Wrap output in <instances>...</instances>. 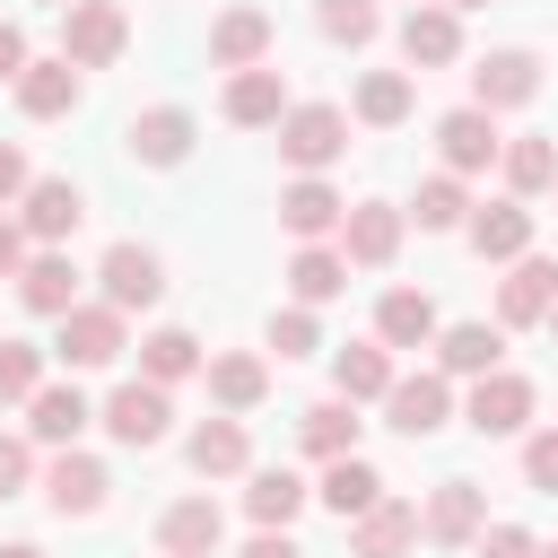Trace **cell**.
<instances>
[{
  "instance_id": "1",
  "label": "cell",
  "mask_w": 558,
  "mask_h": 558,
  "mask_svg": "<svg viewBox=\"0 0 558 558\" xmlns=\"http://www.w3.org/2000/svg\"><path fill=\"white\" fill-rule=\"evenodd\" d=\"M122 44H131V26H122L113 0H78V9H61V61H70V70H105Z\"/></svg>"
},
{
  "instance_id": "2",
  "label": "cell",
  "mask_w": 558,
  "mask_h": 558,
  "mask_svg": "<svg viewBox=\"0 0 558 558\" xmlns=\"http://www.w3.org/2000/svg\"><path fill=\"white\" fill-rule=\"evenodd\" d=\"M340 148H349V113H340V105H288V122H279V157H288V166L323 174Z\"/></svg>"
},
{
  "instance_id": "3",
  "label": "cell",
  "mask_w": 558,
  "mask_h": 558,
  "mask_svg": "<svg viewBox=\"0 0 558 558\" xmlns=\"http://www.w3.org/2000/svg\"><path fill=\"white\" fill-rule=\"evenodd\" d=\"M392 253H401V209H392V201H357V209L340 218V262L384 270Z\"/></svg>"
},
{
  "instance_id": "4",
  "label": "cell",
  "mask_w": 558,
  "mask_h": 558,
  "mask_svg": "<svg viewBox=\"0 0 558 558\" xmlns=\"http://www.w3.org/2000/svg\"><path fill=\"white\" fill-rule=\"evenodd\" d=\"M96 279H105V305H113V314H140V305H157V296H166V270H157V253H148V244H113Z\"/></svg>"
},
{
  "instance_id": "5",
  "label": "cell",
  "mask_w": 558,
  "mask_h": 558,
  "mask_svg": "<svg viewBox=\"0 0 558 558\" xmlns=\"http://www.w3.org/2000/svg\"><path fill=\"white\" fill-rule=\"evenodd\" d=\"M436 148H445V166H453V174H480V166H497V157H506L497 113H480V105L445 113V122H436Z\"/></svg>"
},
{
  "instance_id": "6",
  "label": "cell",
  "mask_w": 558,
  "mask_h": 558,
  "mask_svg": "<svg viewBox=\"0 0 558 558\" xmlns=\"http://www.w3.org/2000/svg\"><path fill=\"white\" fill-rule=\"evenodd\" d=\"M52 349H61L70 366H113V357H122V314H113V305H70Z\"/></svg>"
},
{
  "instance_id": "7",
  "label": "cell",
  "mask_w": 558,
  "mask_h": 558,
  "mask_svg": "<svg viewBox=\"0 0 558 558\" xmlns=\"http://www.w3.org/2000/svg\"><path fill=\"white\" fill-rule=\"evenodd\" d=\"M384 418H392L401 436H436V427L453 418V392H445V375H392V392H384Z\"/></svg>"
},
{
  "instance_id": "8",
  "label": "cell",
  "mask_w": 558,
  "mask_h": 558,
  "mask_svg": "<svg viewBox=\"0 0 558 558\" xmlns=\"http://www.w3.org/2000/svg\"><path fill=\"white\" fill-rule=\"evenodd\" d=\"M166 384H113V401H105V436L113 445H157L166 436Z\"/></svg>"
},
{
  "instance_id": "9",
  "label": "cell",
  "mask_w": 558,
  "mask_h": 558,
  "mask_svg": "<svg viewBox=\"0 0 558 558\" xmlns=\"http://www.w3.org/2000/svg\"><path fill=\"white\" fill-rule=\"evenodd\" d=\"M401 52H410V70H445V61L462 52V17H453V0H445V9L418 0V9L401 17Z\"/></svg>"
},
{
  "instance_id": "10",
  "label": "cell",
  "mask_w": 558,
  "mask_h": 558,
  "mask_svg": "<svg viewBox=\"0 0 558 558\" xmlns=\"http://www.w3.org/2000/svg\"><path fill=\"white\" fill-rule=\"evenodd\" d=\"M17 209H26V235H35V244H70V227L87 218V201H78V183H70V174L26 183V201H17Z\"/></svg>"
},
{
  "instance_id": "11",
  "label": "cell",
  "mask_w": 558,
  "mask_h": 558,
  "mask_svg": "<svg viewBox=\"0 0 558 558\" xmlns=\"http://www.w3.org/2000/svg\"><path fill=\"white\" fill-rule=\"evenodd\" d=\"M523 418H532V384H523V375L497 366V375L471 384V427H480V436H523Z\"/></svg>"
},
{
  "instance_id": "12",
  "label": "cell",
  "mask_w": 558,
  "mask_h": 558,
  "mask_svg": "<svg viewBox=\"0 0 558 558\" xmlns=\"http://www.w3.org/2000/svg\"><path fill=\"white\" fill-rule=\"evenodd\" d=\"M471 96H480V113L532 105V96H541V61H532V52H488V61L471 70Z\"/></svg>"
},
{
  "instance_id": "13",
  "label": "cell",
  "mask_w": 558,
  "mask_h": 558,
  "mask_svg": "<svg viewBox=\"0 0 558 558\" xmlns=\"http://www.w3.org/2000/svg\"><path fill=\"white\" fill-rule=\"evenodd\" d=\"M17 296H26L35 314H52V323H61V314L78 305V270H70V253H61V244L26 253V270H17Z\"/></svg>"
},
{
  "instance_id": "14",
  "label": "cell",
  "mask_w": 558,
  "mask_h": 558,
  "mask_svg": "<svg viewBox=\"0 0 558 558\" xmlns=\"http://www.w3.org/2000/svg\"><path fill=\"white\" fill-rule=\"evenodd\" d=\"M44 497H52V514H96V506H105V462L61 445L52 471H44Z\"/></svg>"
},
{
  "instance_id": "15",
  "label": "cell",
  "mask_w": 558,
  "mask_h": 558,
  "mask_svg": "<svg viewBox=\"0 0 558 558\" xmlns=\"http://www.w3.org/2000/svg\"><path fill=\"white\" fill-rule=\"evenodd\" d=\"M480 514H488V497H480L471 480H445V488L427 497L418 532H427V541H445V549H462V541H480Z\"/></svg>"
},
{
  "instance_id": "16",
  "label": "cell",
  "mask_w": 558,
  "mask_h": 558,
  "mask_svg": "<svg viewBox=\"0 0 558 558\" xmlns=\"http://www.w3.org/2000/svg\"><path fill=\"white\" fill-rule=\"evenodd\" d=\"M471 253H480V262H523V253H532V209H523V201H488V209L471 218Z\"/></svg>"
},
{
  "instance_id": "17",
  "label": "cell",
  "mask_w": 558,
  "mask_h": 558,
  "mask_svg": "<svg viewBox=\"0 0 558 558\" xmlns=\"http://www.w3.org/2000/svg\"><path fill=\"white\" fill-rule=\"evenodd\" d=\"M549 305H558V262L523 253V262H514V279L497 288V314H506V323H549Z\"/></svg>"
},
{
  "instance_id": "18",
  "label": "cell",
  "mask_w": 558,
  "mask_h": 558,
  "mask_svg": "<svg viewBox=\"0 0 558 558\" xmlns=\"http://www.w3.org/2000/svg\"><path fill=\"white\" fill-rule=\"evenodd\" d=\"M157 541H166V558H209V549L227 541V514H218L209 497H183V506H166Z\"/></svg>"
},
{
  "instance_id": "19",
  "label": "cell",
  "mask_w": 558,
  "mask_h": 558,
  "mask_svg": "<svg viewBox=\"0 0 558 558\" xmlns=\"http://www.w3.org/2000/svg\"><path fill=\"white\" fill-rule=\"evenodd\" d=\"M262 52H270V17L262 9H227L209 26V61L218 70H262Z\"/></svg>"
},
{
  "instance_id": "20",
  "label": "cell",
  "mask_w": 558,
  "mask_h": 558,
  "mask_svg": "<svg viewBox=\"0 0 558 558\" xmlns=\"http://www.w3.org/2000/svg\"><path fill=\"white\" fill-rule=\"evenodd\" d=\"M227 122H244V131L288 122V78H279V70H235V78H227Z\"/></svg>"
},
{
  "instance_id": "21",
  "label": "cell",
  "mask_w": 558,
  "mask_h": 558,
  "mask_svg": "<svg viewBox=\"0 0 558 558\" xmlns=\"http://www.w3.org/2000/svg\"><path fill=\"white\" fill-rule=\"evenodd\" d=\"M131 157H140V166H183V157H192V113H183V105L140 113V122H131Z\"/></svg>"
},
{
  "instance_id": "22",
  "label": "cell",
  "mask_w": 558,
  "mask_h": 558,
  "mask_svg": "<svg viewBox=\"0 0 558 558\" xmlns=\"http://www.w3.org/2000/svg\"><path fill=\"white\" fill-rule=\"evenodd\" d=\"M26 410H35V418H26V436H35V445H78V427L96 418L78 384H44V392H35Z\"/></svg>"
},
{
  "instance_id": "23",
  "label": "cell",
  "mask_w": 558,
  "mask_h": 558,
  "mask_svg": "<svg viewBox=\"0 0 558 558\" xmlns=\"http://www.w3.org/2000/svg\"><path fill=\"white\" fill-rule=\"evenodd\" d=\"M340 523H357L366 506H384V480H375V462H357V453H340V462H323V488H314Z\"/></svg>"
},
{
  "instance_id": "24",
  "label": "cell",
  "mask_w": 558,
  "mask_h": 558,
  "mask_svg": "<svg viewBox=\"0 0 558 558\" xmlns=\"http://www.w3.org/2000/svg\"><path fill=\"white\" fill-rule=\"evenodd\" d=\"M410 541H418V506H401V497L366 506V514H357V532H349V549H357V558H401Z\"/></svg>"
},
{
  "instance_id": "25",
  "label": "cell",
  "mask_w": 558,
  "mask_h": 558,
  "mask_svg": "<svg viewBox=\"0 0 558 558\" xmlns=\"http://www.w3.org/2000/svg\"><path fill=\"white\" fill-rule=\"evenodd\" d=\"M279 218H288V235H305V244H314V235H331V227L349 218V201H340L331 183H314V174H305V183H288V192H279Z\"/></svg>"
},
{
  "instance_id": "26",
  "label": "cell",
  "mask_w": 558,
  "mask_h": 558,
  "mask_svg": "<svg viewBox=\"0 0 558 558\" xmlns=\"http://www.w3.org/2000/svg\"><path fill=\"white\" fill-rule=\"evenodd\" d=\"M375 331H384V349H427V340H436V305H427L418 288H384Z\"/></svg>"
},
{
  "instance_id": "27",
  "label": "cell",
  "mask_w": 558,
  "mask_h": 558,
  "mask_svg": "<svg viewBox=\"0 0 558 558\" xmlns=\"http://www.w3.org/2000/svg\"><path fill=\"white\" fill-rule=\"evenodd\" d=\"M331 384H340V401H384V392H392V357H384V340H349V349L331 357Z\"/></svg>"
},
{
  "instance_id": "28",
  "label": "cell",
  "mask_w": 558,
  "mask_h": 558,
  "mask_svg": "<svg viewBox=\"0 0 558 558\" xmlns=\"http://www.w3.org/2000/svg\"><path fill=\"white\" fill-rule=\"evenodd\" d=\"M17 105H26L35 122L70 113V105H78V70H70V61H26V78H17Z\"/></svg>"
},
{
  "instance_id": "29",
  "label": "cell",
  "mask_w": 558,
  "mask_h": 558,
  "mask_svg": "<svg viewBox=\"0 0 558 558\" xmlns=\"http://www.w3.org/2000/svg\"><path fill=\"white\" fill-rule=\"evenodd\" d=\"M497 349H506V340H497L488 323H453V331H436L445 375H471V384H480V375H497Z\"/></svg>"
},
{
  "instance_id": "30",
  "label": "cell",
  "mask_w": 558,
  "mask_h": 558,
  "mask_svg": "<svg viewBox=\"0 0 558 558\" xmlns=\"http://www.w3.org/2000/svg\"><path fill=\"white\" fill-rule=\"evenodd\" d=\"M244 453H253V445H244V418H201V427H192V471H201V480L244 471Z\"/></svg>"
},
{
  "instance_id": "31",
  "label": "cell",
  "mask_w": 558,
  "mask_h": 558,
  "mask_svg": "<svg viewBox=\"0 0 558 558\" xmlns=\"http://www.w3.org/2000/svg\"><path fill=\"white\" fill-rule=\"evenodd\" d=\"M288 288H296V305H331V296L349 288V262H340L331 244H305V253L288 262Z\"/></svg>"
},
{
  "instance_id": "32",
  "label": "cell",
  "mask_w": 558,
  "mask_h": 558,
  "mask_svg": "<svg viewBox=\"0 0 558 558\" xmlns=\"http://www.w3.org/2000/svg\"><path fill=\"white\" fill-rule=\"evenodd\" d=\"M244 506H253V523H262V532H288V523H296V506H305V480H296V471H253Z\"/></svg>"
},
{
  "instance_id": "33",
  "label": "cell",
  "mask_w": 558,
  "mask_h": 558,
  "mask_svg": "<svg viewBox=\"0 0 558 558\" xmlns=\"http://www.w3.org/2000/svg\"><path fill=\"white\" fill-rule=\"evenodd\" d=\"M262 392H270L262 357H244V349H235V357H209V401H218V410H253Z\"/></svg>"
},
{
  "instance_id": "34",
  "label": "cell",
  "mask_w": 558,
  "mask_h": 558,
  "mask_svg": "<svg viewBox=\"0 0 558 558\" xmlns=\"http://www.w3.org/2000/svg\"><path fill=\"white\" fill-rule=\"evenodd\" d=\"M497 166H506L514 201H532V192H549V183H558V148H549V140H506V157H497Z\"/></svg>"
},
{
  "instance_id": "35",
  "label": "cell",
  "mask_w": 558,
  "mask_h": 558,
  "mask_svg": "<svg viewBox=\"0 0 558 558\" xmlns=\"http://www.w3.org/2000/svg\"><path fill=\"white\" fill-rule=\"evenodd\" d=\"M140 366H148V384H183V375L201 366V340L166 323V331H148V340H140Z\"/></svg>"
},
{
  "instance_id": "36",
  "label": "cell",
  "mask_w": 558,
  "mask_h": 558,
  "mask_svg": "<svg viewBox=\"0 0 558 558\" xmlns=\"http://www.w3.org/2000/svg\"><path fill=\"white\" fill-rule=\"evenodd\" d=\"M401 113H410V78H401V70H366V78H357V122L392 131Z\"/></svg>"
},
{
  "instance_id": "37",
  "label": "cell",
  "mask_w": 558,
  "mask_h": 558,
  "mask_svg": "<svg viewBox=\"0 0 558 558\" xmlns=\"http://www.w3.org/2000/svg\"><path fill=\"white\" fill-rule=\"evenodd\" d=\"M305 453H323V462L357 453V418H349V401H314V410H305Z\"/></svg>"
},
{
  "instance_id": "38",
  "label": "cell",
  "mask_w": 558,
  "mask_h": 558,
  "mask_svg": "<svg viewBox=\"0 0 558 558\" xmlns=\"http://www.w3.org/2000/svg\"><path fill=\"white\" fill-rule=\"evenodd\" d=\"M44 392V349L35 340H0V401H35Z\"/></svg>"
},
{
  "instance_id": "39",
  "label": "cell",
  "mask_w": 558,
  "mask_h": 558,
  "mask_svg": "<svg viewBox=\"0 0 558 558\" xmlns=\"http://www.w3.org/2000/svg\"><path fill=\"white\" fill-rule=\"evenodd\" d=\"M410 209H418V227H462V209H471V201H462V183H453V174H427Z\"/></svg>"
},
{
  "instance_id": "40",
  "label": "cell",
  "mask_w": 558,
  "mask_h": 558,
  "mask_svg": "<svg viewBox=\"0 0 558 558\" xmlns=\"http://www.w3.org/2000/svg\"><path fill=\"white\" fill-rule=\"evenodd\" d=\"M314 17H323L331 44H366V35H375V0H323Z\"/></svg>"
},
{
  "instance_id": "41",
  "label": "cell",
  "mask_w": 558,
  "mask_h": 558,
  "mask_svg": "<svg viewBox=\"0 0 558 558\" xmlns=\"http://www.w3.org/2000/svg\"><path fill=\"white\" fill-rule=\"evenodd\" d=\"M314 340H323V331H314V314H305V305L270 314V349H279V357H314Z\"/></svg>"
},
{
  "instance_id": "42",
  "label": "cell",
  "mask_w": 558,
  "mask_h": 558,
  "mask_svg": "<svg viewBox=\"0 0 558 558\" xmlns=\"http://www.w3.org/2000/svg\"><path fill=\"white\" fill-rule=\"evenodd\" d=\"M523 480H532V488H549V497H558V427H541V436H532V445H523Z\"/></svg>"
},
{
  "instance_id": "43",
  "label": "cell",
  "mask_w": 558,
  "mask_h": 558,
  "mask_svg": "<svg viewBox=\"0 0 558 558\" xmlns=\"http://www.w3.org/2000/svg\"><path fill=\"white\" fill-rule=\"evenodd\" d=\"M471 558H532V532H523V523H497V532L471 541Z\"/></svg>"
},
{
  "instance_id": "44",
  "label": "cell",
  "mask_w": 558,
  "mask_h": 558,
  "mask_svg": "<svg viewBox=\"0 0 558 558\" xmlns=\"http://www.w3.org/2000/svg\"><path fill=\"white\" fill-rule=\"evenodd\" d=\"M26 471H35L26 436H0V497H17V488H26Z\"/></svg>"
},
{
  "instance_id": "45",
  "label": "cell",
  "mask_w": 558,
  "mask_h": 558,
  "mask_svg": "<svg viewBox=\"0 0 558 558\" xmlns=\"http://www.w3.org/2000/svg\"><path fill=\"white\" fill-rule=\"evenodd\" d=\"M0 78H26V35L0 17Z\"/></svg>"
},
{
  "instance_id": "46",
  "label": "cell",
  "mask_w": 558,
  "mask_h": 558,
  "mask_svg": "<svg viewBox=\"0 0 558 558\" xmlns=\"http://www.w3.org/2000/svg\"><path fill=\"white\" fill-rule=\"evenodd\" d=\"M0 201H26V157L0 140Z\"/></svg>"
},
{
  "instance_id": "47",
  "label": "cell",
  "mask_w": 558,
  "mask_h": 558,
  "mask_svg": "<svg viewBox=\"0 0 558 558\" xmlns=\"http://www.w3.org/2000/svg\"><path fill=\"white\" fill-rule=\"evenodd\" d=\"M9 270H26V227H17V218H0V279H9Z\"/></svg>"
},
{
  "instance_id": "48",
  "label": "cell",
  "mask_w": 558,
  "mask_h": 558,
  "mask_svg": "<svg viewBox=\"0 0 558 558\" xmlns=\"http://www.w3.org/2000/svg\"><path fill=\"white\" fill-rule=\"evenodd\" d=\"M244 558H305V549H296L288 532H253V541H244Z\"/></svg>"
},
{
  "instance_id": "49",
  "label": "cell",
  "mask_w": 558,
  "mask_h": 558,
  "mask_svg": "<svg viewBox=\"0 0 558 558\" xmlns=\"http://www.w3.org/2000/svg\"><path fill=\"white\" fill-rule=\"evenodd\" d=\"M0 558H44V549H35V541H9V549H0Z\"/></svg>"
},
{
  "instance_id": "50",
  "label": "cell",
  "mask_w": 558,
  "mask_h": 558,
  "mask_svg": "<svg viewBox=\"0 0 558 558\" xmlns=\"http://www.w3.org/2000/svg\"><path fill=\"white\" fill-rule=\"evenodd\" d=\"M44 9H78V0H44Z\"/></svg>"
},
{
  "instance_id": "51",
  "label": "cell",
  "mask_w": 558,
  "mask_h": 558,
  "mask_svg": "<svg viewBox=\"0 0 558 558\" xmlns=\"http://www.w3.org/2000/svg\"><path fill=\"white\" fill-rule=\"evenodd\" d=\"M453 9H488V0H453Z\"/></svg>"
},
{
  "instance_id": "52",
  "label": "cell",
  "mask_w": 558,
  "mask_h": 558,
  "mask_svg": "<svg viewBox=\"0 0 558 558\" xmlns=\"http://www.w3.org/2000/svg\"><path fill=\"white\" fill-rule=\"evenodd\" d=\"M549 331H558V305H549Z\"/></svg>"
},
{
  "instance_id": "53",
  "label": "cell",
  "mask_w": 558,
  "mask_h": 558,
  "mask_svg": "<svg viewBox=\"0 0 558 558\" xmlns=\"http://www.w3.org/2000/svg\"><path fill=\"white\" fill-rule=\"evenodd\" d=\"M549 558H558V549H549Z\"/></svg>"
},
{
  "instance_id": "54",
  "label": "cell",
  "mask_w": 558,
  "mask_h": 558,
  "mask_svg": "<svg viewBox=\"0 0 558 558\" xmlns=\"http://www.w3.org/2000/svg\"><path fill=\"white\" fill-rule=\"evenodd\" d=\"M549 192H558V183H549Z\"/></svg>"
}]
</instances>
